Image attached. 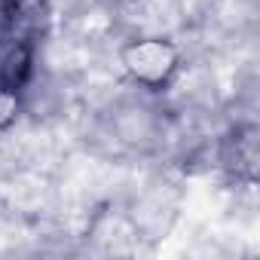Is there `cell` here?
Masks as SVG:
<instances>
[{
  "mask_svg": "<svg viewBox=\"0 0 260 260\" xmlns=\"http://www.w3.org/2000/svg\"><path fill=\"white\" fill-rule=\"evenodd\" d=\"M181 46L162 34H141L119 49V68L144 92H162L181 74Z\"/></svg>",
  "mask_w": 260,
  "mask_h": 260,
  "instance_id": "6da1fadb",
  "label": "cell"
},
{
  "mask_svg": "<svg viewBox=\"0 0 260 260\" xmlns=\"http://www.w3.org/2000/svg\"><path fill=\"white\" fill-rule=\"evenodd\" d=\"M22 113V95H19V86L16 83H7L0 80V132H7V128L16 125Z\"/></svg>",
  "mask_w": 260,
  "mask_h": 260,
  "instance_id": "7a4b0ae2",
  "label": "cell"
}]
</instances>
